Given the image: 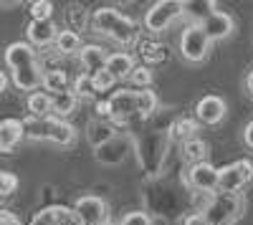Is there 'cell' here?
I'll return each instance as SVG.
<instances>
[{
  "label": "cell",
  "instance_id": "cell-1",
  "mask_svg": "<svg viewBox=\"0 0 253 225\" xmlns=\"http://www.w3.org/2000/svg\"><path fill=\"white\" fill-rule=\"evenodd\" d=\"M5 64L10 69V78L20 91H38L41 89V78H43V69L38 61V51L26 43V40H13L5 48Z\"/></svg>",
  "mask_w": 253,
  "mask_h": 225
},
{
  "label": "cell",
  "instance_id": "cell-2",
  "mask_svg": "<svg viewBox=\"0 0 253 225\" xmlns=\"http://www.w3.org/2000/svg\"><path fill=\"white\" fill-rule=\"evenodd\" d=\"M89 20H91V28L96 33L112 38L122 48H132L142 40V26L137 23V20H132L129 15L119 13L117 8H109V5L96 8Z\"/></svg>",
  "mask_w": 253,
  "mask_h": 225
},
{
  "label": "cell",
  "instance_id": "cell-3",
  "mask_svg": "<svg viewBox=\"0 0 253 225\" xmlns=\"http://www.w3.org/2000/svg\"><path fill=\"white\" fill-rule=\"evenodd\" d=\"M23 121V137L36 139V142H53L61 150H69L76 145V127L66 119H56V116H26Z\"/></svg>",
  "mask_w": 253,
  "mask_h": 225
},
{
  "label": "cell",
  "instance_id": "cell-4",
  "mask_svg": "<svg viewBox=\"0 0 253 225\" xmlns=\"http://www.w3.org/2000/svg\"><path fill=\"white\" fill-rule=\"evenodd\" d=\"M167 132H150L142 139H134V150H137V159L139 167L147 177H155L162 170L165 162V152H167Z\"/></svg>",
  "mask_w": 253,
  "mask_h": 225
},
{
  "label": "cell",
  "instance_id": "cell-5",
  "mask_svg": "<svg viewBox=\"0 0 253 225\" xmlns=\"http://www.w3.org/2000/svg\"><path fill=\"white\" fill-rule=\"evenodd\" d=\"M243 213H246V200L241 195L215 192L210 195L208 205L203 210V218L208 220V225H233Z\"/></svg>",
  "mask_w": 253,
  "mask_h": 225
},
{
  "label": "cell",
  "instance_id": "cell-6",
  "mask_svg": "<svg viewBox=\"0 0 253 225\" xmlns=\"http://www.w3.org/2000/svg\"><path fill=\"white\" fill-rule=\"evenodd\" d=\"M185 18V3L182 0H160L144 13V31L150 33H165L172 28L177 20Z\"/></svg>",
  "mask_w": 253,
  "mask_h": 225
},
{
  "label": "cell",
  "instance_id": "cell-7",
  "mask_svg": "<svg viewBox=\"0 0 253 225\" xmlns=\"http://www.w3.org/2000/svg\"><path fill=\"white\" fill-rule=\"evenodd\" d=\"M251 180H253V162L241 157L225 167H218V192L241 195Z\"/></svg>",
  "mask_w": 253,
  "mask_h": 225
},
{
  "label": "cell",
  "instance_id": "cell-8",
  "mask_svg": "<svg viewBox=\"0 0 253 225\" xmlns=\"http://www.w3.org/2000/svg\"><path fill=\"white\" fill-rule=\"evenodd\" d=\"M112 124H126L139 116V89H117L107 99Z\"/></svg>",
  "mask_w": 253,
  "mask_h": 225
},
{
  "label": "cell",
  "instance_id": "cell-9",
  "mask_svg": "<svg viewBox=\"0 0 253 225\" xmlns=\"http://www.w3.org/2000/svg\"><path fill=\"white\" fill-rule=\"evenodd\" d=\"M210 46L213 43L208 40L200 23H190L180 36V53H182L185 61H190V64H203L210 53Z\"/></svg>",
  "mask_w": 253,
  "mask_h": 225
},
{
  "label": "cell",
  "instance_id": "cell-10",
  "mask_svg": "<svg viewBox=\"0 0 253 225\" xmlns=\"http://www.w3.org/2000/svg\"><path fill=\"white\" fill-rule=\"evenodd\" d=\"M74 213L84 225H109L112 223V210L109 202L101 200L99 195H84L74 202Z\"/></svg>",
  "mask_w": 253,
  "mask_h": 225
},
{
  "label": "cell",
  "instance_id": "cell-11",
  "mask_svg": "<svg viewBox=\"0 0 253 225\" xmlns=\"http://www.w3.org/2000/svg\"><path fill=\"white\" fill-rule=\"evenodd\" d=\"M134 150V139L129 134H117L109 142H104L101 147L94 150V159L99 165H107V167H117L129 157V152Z\"/></svg>",
  "mask_w": 253,
  "mask_h": 225
},
{
  "label": "cell",
  "instance_id": "cell-12",
  "mask_svg": "<svg viewBox=\"0 0 253 225\" xmlns=\"http://www.w3.org/2000/svg\"><path fill=\"white\" fill-rule=\"evenodd\" d=\"M187 185L195 192L215 195L218 192V167L210 165V162H198V165L187 167Z\"/></svg>",
  "mask_w": 253,
  "mask_h": 225
},
{
  "label": "cell",
  "instance_id": "cell-13",
  "mask_svg": "<svg viewBox=\"0 0 253 225\" xmlns=\"http://www.w3.org/2000/svg\"><path fill=\"white\" fill-rule=\"evenodd\" d=\"M225 114H228V104L218 94H208L195 104V121L198 124H205V127L220 124L225 119Z\"/></svg>",
  "mask_w": 253,
  "mask_h": 225
},
{
  "label": "cell",
  "instance_id": "cell-14",
  "mask_svg": "<svg viewBox=\"0 0 253 225\" xmlns=\"http://www.w3.org/2000/svg\"><path fill=\"white\" fill-rule=\"evenodd\" d=\"M200 26H203V31H205L210 43H215V40H225V38L233 36V31H236L233 18H230L225 10H218V8L210 13L205 20H200Z\"/></svg>",
  "mask_w": 253,
  "mask_h": 225
},
{
  "label": "cell",
  "instance_id": "cell-15",
  "mask_svg": "<svg viewBox=\"0 0 253 225\" xmlns=\"http://www.w3.org/2000/svg\"><path fill=\"white\" fill-rule=\"evenodd\" d=\"M31 225H84L79 220V215L74 213V208H66V205H46L41 208Z\"/></svg>",
  "mask_w": 253,
  "mask_h": 225
},
{
  "label": "cell",
  "instance_id": "cell-16",
  "mask_svg": "<svg viewBox=\"0 0 253 225\" xmlns=\"http://www.w3.org/2000/svg\"><path fill=\"white\" fill-rule=\"evenodd\" d=\"M56 33H58V26L53 20H31L26 28V36H28L26 43H31L33 48H48L53 46Z\"/></svg>",
  "mask_w": 253,
  "mask_h": 225
},
{
  "label": "cell",
  "instance_id": "cell-17",
  "mask_svg": "<svg viewBox=\"0 0 253 225\" xmlns=\"http://www.w3.org/2000/svg\"><path fill=\"white\" fill-rule=\"evenodd\" d=\"M20 139H23V121L8 116V119H0V154H10Z\"/></svg>",
  "mask_w": 253,
  "mask_h": 225
},
{
  "label": "cell",
  "instance_id": "cell-18",
  "mask_svg": "<svg viewBox=\"0 0 253 225\" xmlns=\"http://www.w3.org/2000/svg\"><path fill=\"white\" fill-rule=\"evenodd\" d=\"M134 66H137L134 56H132V53H126V51L109 53V56H107V61H104V71H107L114 81H126Z\"/></svg>",
  "mask_w": 253,
  "mask_h": 225
},
{
  "label": "cell",
  "instance_id": "cell-19",
  "mask_svg": "<svg viewBox=\"0 0 253 225\" xmlns=\"http://www.w3.org/2000/svg\"><path fill=\"white\" fill-rule=\"evenodd\" d=\"M117 124H112V121H104V119H91L89 121V127H86V139H89V145L96 150L101 147L104 142H109L112 137H117Z\"/></svg>",
  "mask_w": 253,
  "mask_h": 225
},
{
  "label": "cell",
  "instance_id": "cell-20",
  "mask_svg": "<svg viewBox=\"0 0 253 225\" xmlns=\"http://www.w3.org/2000/svg\"><path fill=\"white\" fill-rule=\"evenodd\" d=\"M139 56L144 61V66H157V64H165L170 61V48L160 40H139Z\"/></svg>",
  "mask_w": 253,
  "mask_h": 225
},
{
  "label": "cell",
  "instance_id": "cell-21",
  "mask_svg": "<svg viewBox=\"0 0 253 225\" xmlns=\"http://www.w3.org/2000/svg\"><path fill=\"white\" fill-rule=\"evenodd\" d=\"M79 56H81V66L86 69L84 74H94V71L104 69V61H107L109 51L99 43H89V46H81Z\"/></svg>",
  "mask_w": 253,
  "mask_h": 225
},
{
  "label": "cell",
  "instance_id": "cell-22",
  "mask_svg": "<svg viewBox=\"0 0 253 225\" xmlns=\"http://www.w3.org/2000/svg\"><path fill=\"white\" fill-rule=\"evenodd\" d=\"M53 51L58 56H74L81 51V33H74L71 28H61L56 33V40H53Z\"/></svg>",
  "mask_w": 253,
  "mask_h": 225
},
{
  "label": "cell",
  "instance_id": "cell-23",
  "mask_svg": "<svg viewBox=\"0 0 253 225\" xmlns=\"http://www.w3.org/2000/svg\"><path fill=\"white\" fill-rule=\"evenodd\" d=\"M198 121L195 119H187V116H180L175 119L170 127H167V139L170 142H180V145H185L187 139H193L195 132H198Z\"/></svg>",
  "mask_w": 253,
  "mask_h": 225
},
{
  "label": "cell",
  "instance_id": "cell-24",
  "mask_svg": "<svg viewBox=\"0 0 253 225\" xmlns=\"http://www.w3.org/2000/svg\"><path fill=\"white\" fill-rule=\"evenodd\" d=\"M71 81H69V74L63 71V69H51V71H43V78H41V86H43L46 94L56 96L61 91H69L71 86Z\"/></svg>",
  "mask_w": 253,
  "mask_h": 225
},
{
  "label": "cell",
  "instance_id": "cell-25",
  "mask_svg": "<svg viewBox=\"0 0 253 225\" xmlns=\"http://www.w3.org/2000/svg\"><path fill=\"white\" fill-rule=\"evenodd\" d=\"M76 107H79V99L71 89L51 96V116H56V119H66L69 114H74Z\"/></svg>",
  "mask_w": 253,
  "mask_h": 225
},
{
  "label": "cell",
  "instance_id": "cell-26",
  "mask_svg": "<svg viewBox=\"0 0 253 225\" xmlns=\"http://www.w3.org/2000/svg\"><path fill=\"white\" fill-rule=\"evenodd\" d=\"M208 152H210L208 142L205 139H198V137L187 139L185 145H182V159L187 162L190 167L198 165V162H208Z\"/></svg>",
  "mask_w": 253,
  "mask_h": 225
},
{
  "label": "cell",
  "instance_id": "cell-27",
  "mask_svg": "<svg viewBox=\"0 0 253 225\" xmlns=\"http://www.w3.org/2000/svg\"><path fill=\"white\" fill-rule=\"evenodd\" d=\"M26 107L31 112V116L41 119V116H51V94H46L43 89H38L33 94H28Z\"/></svg>",
  "mask_w": 253,
  "mask_h": 225
},
{
  "label": "cell",
  "instance_id": "cell-28",
  "mask_svg": "<svg viewBox=\"0 0 253 225\" xmlns=\"http://www.w3.org/2000/svg\"><path fill=\"white\" fill-rule=\"evenodd\" d=\"M89 84H91V91H94V94H107V91L114 89L117 81H114L107 71H104V69H99V71L89 74Z\"/></svg>",
  "mask_w": 253,
  "mask_h": 225
},
{
  "label": "cell",
  "instance_id": "cell-29",
  "mask_svg": "<svg viewBox=\"0 0 253 225\" xmlns=\"http://www.w3.org/2000/svg\"><path fill=\"white\" fill-rule=\"evenodd\" d=\"M129 81L134 84V89H150L152 86V81H155V76H152V69L150 66H134L132 69V74H129Z\"/></svg>",
  "mask_w": 253,
  "mask_h": 225
},
{
  "label": "cell",
  "instance_id": "cell-30",
  "mask_svg": "<svg viewBox=\"0 0 253 225\" xmlns=\"http://www.w3.org/2000/svg\"><path fill=\"white\" fill-rule=\"evenodd\" d=\"M31 20H53L51 0H36V3H31Z\"/></svg>",
  "mask_w": 253,
  "mask_h": 225
},
{
  "label": "cell",
  "instance_id": "cell-31",
  "mask_svg": "<svg viewBox=\"0 0 253 225\" xmlns=\"http://www.w3.org/2000/svg\"><path fill=\"white\" fill-rule=\"evenodd\" d=\"M69 23H71V31L79 33V28L84 31V28H86V23H91V20H89V13L84 10L81 5H71L69 8Z\"/></svg>",
  "mask_w": 253,
  "mask_h": 225
},
{
  "label": "cell",
  "instance_id": "cell-32",
  "mask_svg": "<svg viewBox=\"0 0 253 225\" xmlns=\"http://www.w3.org/2000/svg\"><path fill=\"white\" fill-rule=\"evenodd\" d=\"M15 190H18V175L0 172V200H8Z\"/></svg>",
  "mask_w": 253,
  "mask_h": 225
},
{
  "label": "cell",
  "instance_id": "cell-33",
  "mask_svg": "<svg viewBox=\"0 0 253 225\" xmlns=\"http://www.w3.org/2000/svg\"><path fill=\"white\" fill-rule=\"evenodd\" d=\"M74 94H76V99H86V96H94V91H91V84H89V74H79L76 76V81H74V89H71Z\"/></svg>",
  "mask_w": 253,
  "mask_h": 225
},
{
  "label": "cell",
  "instance_id": "cell-34",
  "mask_svg": "<svg viewBox=\"0 0 253 225\" xmlns=\"http://www.w3.org/2000/svg\"><path fill=\"white\" fill-rule=\"evenodd\" d=\"M119 225H152V218L147 215L144 210H132V213H126L122 218Z\"/></svg>",
  "mask_w": 253,
  "mask_h": 225
},
{
  "label": "cell",
  "instance_id": "cell-35",
  "mask_svg": "<svg viewBox=\"0 0 253 225\" xmlns=\"http://www.w3.org/2000/svg\"><path fill=\"white\" fill-rule=\"evenodd\" d=\"M0 225H23L20 223V218L10 210H0Z\"/></svg>",
  "mask_w": 253,
  "mask_h": 225
},
{
  "label": "cell",
  "instance_id": "cell-36",
  "mask_svg": "<svg viewBox=\"0 0 253 225\" xmlns=\"http://www.w3.org/2000/svg\"><path fill=\"white\" fill-rule=\"evenodd\" d=\"M243 142H246V147L248 150H253V119L246 124V129H243Z\"/></svg>",
  "mask_w": 253,
  "mask_h": 225
},
{
  "label": "cell",
  "instance_id": "cell-37",
  "mask_svg": "<svg viewBox=\"0 0 253 225\" xmlns=\"http://www.w3.org/2000/svg\"><path fill=\"white\" fill-rule=\"evenodd\" d=\"M182 225H208V220L203 218V213H193V215H187Z\"/></svg>",
  "mask_w": 253,
  "mask_h": 225
},
{
  "label": "cell",
  "instance_id": "cell-38",
  "mask_svg": "<svg viewBox=\"0 0 253 225\" xmlns=\"http://www.w3.org/2000/svg\"><path fill=\"white\" fill-rule=\"evenodd\" d=\"M8 81H10V78H8V74H5L3 69H0V94H3V91L8 89Z\"/></svg>",
  "mask_w": 253,
  "mask_h": 225
},
{
  "label": "cell",
  "instance_id": "cell-39",
  "mask_svg": "<svg viewBox=\"0 0 253 225\" xmlns=\"http://www.w3.org/2000/svg\"><path fill=\"white\" fill-rule=\"evenodd\" d=\"M246 91H248V94L253 96V71H251V74L246 76Z\"/></svg>",
  "mask_w": 253,
  "mask_h": 225
},
{
  "label": "cell",
  "instance_id": "cell-40",
  "mask_svg": "<svg viewBox=\"0 0 253 225\" xmlns=\"http://www.w3.org/2000/svg\"><path fill=\"white\" fill-rule=\"evenodd\" d=\"M109 225H114V223H109Z\"/></svg>",
  "mask_w": 253,
  "mask_h": 225
}]
</instances>
